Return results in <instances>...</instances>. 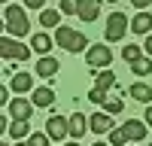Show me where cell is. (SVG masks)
<instances>
[{
    "label": "cell",
    "mask_w": 152,
    "mask_h": 146,
    "mask_svg": "<svg viewBox=\"0 0 152 146\" xmlns=\"http://www.w3.org/2000/svg\"><path fill=\"white\" fill-rule=\"evenodd\" d=\"M55 43H58V49H67V52H88V36L67 28V24L55 28Z\"/></svg>",
    "instance_id": "6da1fadb"
},
{
    "label": "cell",
    "mask_w": 152,
    "mask_h": 146,
    "mask_svg": "<svg viewBox=\"0 0 152 146\" xmlns=\"http://www.w3.org/2000/svg\"><path fill=\"white\" fill-rule=\"evenodd\" d=\"M3 24H6V34H9V36H18V40L31 31L28 12H24L21 6H6V9H3Z\"/></svg>",
    "instance_id": "7a4b0ae2"
},
{
    "label": "cell",
    "mask_w": 152,
    "mask_h": 146,
    "mask_svg": "<svg viewBox=\"0 0 152 146\" xmlns=\"http://www.w3.org/2000/svg\"><path fill=\"white\" fill-rule=\"evenodd\" d=\"M0 52H3L6 61H28L34 49H31V46H24L18 36H9V34H6V36H3V43H0Z\"/></svg>",
    "instance_id": "3957f363"
},
{
    "label": "cell",
    "mask_w": 152,
    "mask_h": 146,
    "mask_svg": "<svg viewBox=\"0 0 152 146\" xmlns=\"http://www.w3.org/2000/svg\"><path fill=\"white\" fill-rule=\"evenodd\" d=\"M128 31H131V21H128V15L116 9V12H113V15L107 18V31H104V36H107L110 43H119V40H122V36L128 34Z\"/></svg>",
    "instance_id": "277c9868"
},
{
    "label": "cell",
    "mask_w": 152,
    "mask_h": 146,
    "mask_svg": "<svg viewBox=\"0 0 152 146\" xmlns=\"http://www.w3.org/2000/svg\"><path fill=\"white\" fill-rule=\"evenodd\" d=\"M110 61H113V49H110L107 43H94V46L85 52V64L91 67V70H104Z\"/></svg>",
    "instance_id": "5b68a950"
},
{
    "label": "cell",
    "mask_w": 152,
    "mask_h": 146,
    "mask_svg": "<svg viewBox=\"0 0 152 146\" xmlns=\"http://www.w3.org/2000/svg\"><path fill=\"white\" fill-rule=\"evenodd\" d=\"M46 134H49L55 143H64L67 134H70V119H64V116H52V119L46 122Z\"/></svg>",
    "instance_id": "8992f818"
},
{
    "label": "cell",
    "mask_w": 152,
    "mask_h": 146,
    "mask_svg": "<svg viewBox=\"0 0 152 146\" xmlns=\"http://www.w3.org/2000/svg\"><path fill=\"white\" fill-rule=\"evenodd\" d=\"M31 113H34V101H28V97H21V94L9 101V119L31 122Z\"/></svg>",
    "instance_id": "52a82bcc"
},
{
    "label": "cell",
    "mask_w": 152,
    "mask_h": 146,
    "mask_svg": "<svg viewBox=\"0 0 152 146\" xmlns=\"http://www.w3.org/2000/svg\"><path fill=\"white\" fill-rule=\"evenodd\" d=\"M125 134H128V140H134V143H140V140H146V131H149V125H146V119L140 122V119H128L125 122Z\"/></svg>",
    "instance_id": "ba28073f"
},
{
    "label": "cell",
    "mask_w": 152,
    "mask_h": 146,
    "mask_svg": "<svg viewBox=\"0 0 152 146\" xmlns=\"http://www.w3.org/2000/svg\"><path fill=\"white\" fill-rule=\"evenodd\" d=\"M34 73H37V76H43V79H52L55 73H58V58H52V55H40Z\"/></svg>",
    "instance_id": "9c48e42d"
},
{
    "label": "cell",
    "mask_w": 152,
    "mask_h": 146,
    "mask_svg": "<svg viewBox=\"0 0 152 146\" xmlns=\"http://www.w3.org/2000/svg\"><path fill=\"white\" fill-rule=\"evenodd\" d=\"M131 31L137 34V36H146V34H152V15H149V12L146 9H140V12H137V15L131 18Z\"/></svg>",
    "instance_id": "30bf717a"
},
{
    "label": "cell",
    "mask_w": 152,
    "mask_h": 146,
    "mask_svg": "<svg viewBox=\"0 0 152 146\" xmlns=\"http://www.w3.org/2000/svg\"><path fill=\"white\" fill-rule=\"evenodd\" d=\"M9 88L15 91V94H28V91H34V79H31V73H12Z\"/></svg>",
    "instance_id": "8fae6325"
},
{
    "label": "cell",
    "mask_w": 152,
    "mask_h": 146,
    "mask_svg": "<svg viewBox=\"0 0 152 146\" xmlns=\"http://www.w3.org/2000/svg\"><path fill=\"white\" fill-rule=\"evenodd\" d=\"M97 15H100V0H82L79 3V21L91 24Z\"/></svg>",
    "instance_id": "7c38bea8"
},
{
    "label": "cell",
    "mask_w": 152,
    "mask_h": 146,
    "mask_svg": "<svg viewBox=\"0 0 152 146\" xmlns=\"http://www.w3.org/2000/svg\"><path fill=\"white\" fill-rule=\"evenodd\" d=\"M52 46H55V40H52L49 34H43V31L31 36V49H34V52H40V55H49V52H52Z\"/></svg>",
    "instance_id": "4fadbf2b"
},
{
    "label": "cell",
    "mask_w": 152,
    "mask_h": 146,
    "mask_svg": "<svg viewBox=\"0 0 152 146\" xmlns=\"http://www.w3.org/2000/svg\"><path fill=\"white\" fill-rule=\"evenodd\" d=\"M128 94L134 97L137 104H152V85H146V82H134L128 88Z\"/></svg>",
    "instance_id": "5bb4252c"
},
{
    "label": "cell",
    "mask_w": 152,
    "mask_h": 146,
    "mask_svg": "<svg viewBox=\"0 0 152 146\" xmlns=\"http://www.w3.org/2000/svg\"><path fill=\"white\" fill-rule=\"evenodd\" d=\"M88 122H91V131H97V134H107V131H113V116L107 113V110H104V113H94Z\"/></svg>",
    "instance_id": "9a60e30c"
},
{
    "label": "cell",
    "mask_w": 152,
    "mask_h": 146,
    "mask_svg": "<svg viewBox=\"0 0 152 146\" xmlns=\"http://www.w3.org/2000/svg\"><path fill=\"white\" fill-rule=\"evenodd\" d=\"M85 131H88V119H85L82 113H73V116H70V137L79 140Z\"/></svg>",
    "instance_id": "2e32d148"
},
{
    "label": "cell",
    "mask_w": 152,
    "mask_h": 146,
    "mask_svg": "<svg viewBox=\"0 0 152 146\" xmlns=\"http://www.w3.org/2000/svg\"><path fill=\"white\" fill-rule=\"evenodd\" d=\"M55 104V91L52 88H34V107H52Z\"/></svg>",
    "instance_id": "e0dca14e"
},
{
    "label": "cell",
    "mask_w": 152,
    "mask_h": 146,
    "mask_svg": "<svg viewBox=\"0 0 152 146\" xmlns=\"http://www.w3.org/2000/svg\"><path fill=\"white\" fill-rule=\"evenodd\" d=\"M9 137L12 140H24V137H31V125L28 122H18V119H12V125H9Z\"/></svg>",
    "instance_id": "ac0fdd59"
},
{
    "label": "cell",
    "mask_w": 152,
    "mask_h": 146,
    "mask_svg": "<svg viewBox=\"0 0 152 146\" xmlns=\"http://www.w3.org/2000/svg\"><path fill=\"white\" fill-rule=\"evenodd\" d=\"M61 21V9H40V24L43 28H58Z\"/></svg>",
    "instance_id": "d6986e66"
},
{
    "label": "cell",
    "mask_w": 152,
    "mask_h": 146,
    "mask_svg": "<svg viewBox=\"0 0 152 146\" xmlns=\"http://www.w3.org/2000/svg\"><path fill=\"white\" fill-rule=\"evenodd\" d=\"M131 73H137V76H149V73H152V58L143 55V58L131 61Z\"/></svg>",
    "instance_id": "ffe728a7"
},
{
    "label": "cell",
    "mask_w": 152,
    "mask_h": 146,
    "mask_svg": "<svg viewBox=\"0 0 152 146\" xmlns=\"http://www.w3.org/2000/svg\"><path fill=\"white\" fill-rule=\"evenodd\" d=\"M113 85H116V73L100 70V73H97V79H94V88H104V91H110Z\"/></svg>",
    "instance_id": "44dd1931"
},
{
    "label": "cell",
    "mask_w": 152,
    "mask_h": 146,
    "mask_svg": "<svg viewBox=\"0 0 152 146\" xmlns=\"http://www.w3.org/2000/svg\"><path fill=\"white\" fill-rule=\"evenodd\" d=\"M140 52H146V49H140V46H134V43H131V46H125V49H122V58H125V61H128V64H131V61L143 58Z\"/></svg>",
    "instance_id": "7402d4cb"
},
{
    "label": "cell",
    "mask_w": 152,
    "mask_h": 146,
    "mask_svg": "<svg viewBox=\"0 0 152 146\" xmlns=\"http://www.w3.org/2000/svg\"><path fill=\"white\" fill-rule=\"evenodd\" d=\"M58 9L64 12V15H79V0H61Z\"/></svg>",
    "instance_id": "603a6c76"
},
{
    "label": "cell",
    "mask_w": 152,
    "mask_h": 146,
    "mask_svg": "<svg viewBox=\"0 0 152 146\" xmlns=\"http://www.w3.org/2000/svg\"><path fill=\"white\" fill-rule=\"evenodd\" d=\"M110 143H113V146H125V143H128L125 128H113V131H110Z\"/></svg>",
    "instance_id": "cb8c5ba5"
},
{
    "label": "cell",
    "mask_w": 152,
    "mask_h": 146,
    "mask_svg": "<svg viewBox=\"0 0 152 146\" xmlns=\"http://www.w3.org/2000/svg\"><path fill=\"white\" fill-rule=\"evenodd\" d=\"M104 107H107V113H110V116H119L122 110H125V104L119 101V97H107V104H104Z\"/></svg>",
    "instance_id": "d4e9b609"
},
{
    "label": "cell",
    "mask_w": 152,
    "mask_h": 146,
    "mask_svg": "<svg viewBox=\"0 0 152 146\" xmlns=\"http://www.w3.org/2000/svg\"><path fill=\"white\" fill-rule=\"evenodd\" d=\"M28 143H31V146H49V143H52V137L43 134V131H37V134H31V137H28Z\"/></svg>",
    "instance_id": "484cf974"
},
{
    "label": "cell",
    "mask_w": 152,
    "mask_h": 146,
    "mask_svg": "<svg viewBox=\"0 0 152 146\" xmlns=\"http://www.w3.org/2000/svg\"><path fill=\"white\" fill-rule=\"evenodd\" d=\"M88 101H91V104H107V91L104 88H91V91H88Z\"/></svg>",
    "instance_id": "4316f807"
},
{
    "label": "cell",
    "mask_w": 152,
    "mask_h": 146,
    "mask_svg": "<svg viewBox=\"0 0 152 146\" xmlns=\"http://www.w3.org/2000/svg\"><path fill=\"white\" fill-rule=\"evenodd\" d=\"M28 9H46V0H24Z\"/></svg>",
    "instance_id": "83f0119b"
},
{
    "label": "cell",
    "mask_w": 152,
    "mask_h": 146,
    "mask_svg": "<svg viewBox=\"0 0 152 146\" xmlns=\"http://www.w3.org/2000/svg\"><path fill=\"white\" fill-rule=\"evenodd\" d=\"M9 91H12L9 85H3V88H0V104H9Z\"/></svg>",
    "instance_id": "f1b7e54d"
},
{
    "label": "cell",
    "mask_w": 152,
    "mask_h": 146,
    "mask_svg": "<svg viewBox=\"0 0 152 146\" xmlns=\"http://www.w3.org/2000/svg\"><path fill=\"white\" fill-rule=\"evenodd\" d=\"M143 49H146V55L152 58V34H146V40H143Z\"/></svg>",
    "instance_id": "f546056e"
},
{
    "label": "cell",
    "mask_w": 152,
    "mask_h": 146,
    "mask_svg": "<svg viewBox=\"0 0 152 146\" xmlns=\"http://www.w3.org/2000/svg\"><path fill=\"white\" fill-rule=\"evenodd\" d=\"M128 3H134V6H137V9H146V6H149V3H152V0H128Z\"/></svg>",
    "instance_id": "4dcf8cb0"
},
{
    "label": "cell",
    "mask_w": 152,
    "mask_h": 146,
    "mask_svg": "<svg viewBox=\"0 0 152 146\" xmlns=\"http://www.w3.org/2000/svg\"><path fill=\"white\" fill-rule=\"evenodd\" d=\"M143 119H146V125H149V128H152V104H149V107H146V116H143Z\"/></svg>",
    "instance_id": "1f68e13d"
},
{
    "label": "cell",
    "mask_w": 152,
    "mask_h": 146,
    "mask_svg": "<svg viewBox=\"0 0 152 146\" xmlns=\"http://www.w3.org/2000/svg\"><path fill=\"white\" fill-rule=\"evenodd\" d=\"M67 146H79V140H70V143H67Z\"/></svg>",
    "instance_id": "d6a6232c"
},
{
    "label": "cell",
    "mask_w": 152,
    "mask_h": 146,
    "mask_svg": "<svg viewBox=\"0 0 152 146\" xmlns=\"http://www.w3.org/2000/svg\"><path fill=\"white\" fill-rule=\"evenodd\" d=\"M91 146H113V143H91Z\"/></svg>",
    "instance_id": "836d02e7"
},
{
    "label": "cell",
    "mask_w": 152,
    "mask_h": 146,
    "mask_svg": "<svg viewBox=\"0 0 152 146\" xmlns=\"http://www.w3.org/2000/svg\"><path fill=\"white\" fill-rule=\"evenodd\" d=\"M0 146H12V143H6V140H0Z\"/></svg>",
    "instance_id": "e575fe53"
},
{
    "label": "cell",
    "mask_w": 152,
    "mask_h": 146,
    "mask_svg": "<svg viewBox=\"0 0 152 146\" xmlns=\"http://www.w3.org/2000/svg\"><path fill=\"white\" fill-rule=\"evenodd\" d=\"M15 146H31V143H21V140H18V143H15Z\"/></svg>",
    "instance_id": "d590c367"
},
{
    "label": "cell",
    "mask_w": 152,
    "mask_h": 146,
    "mask_svg": "<svg viewBox=\"0 0 152 146\" xmlns=\"http://www.w3.org/2000/svg\"><path fill=\"white\" fill-rule=\"evenodd\" d=\"M110 3H119V0H110Z\"/></svg>",
    "instance_id": "8d00e7d4"
},
{
    "label": "cell",
    "mask_w": 152,
    "mask_h": 146,
    "mask_svg": "<svg viewBox=\"0 0 152 146\" xmlns=\"http://www.w3.org/2000/svg\"><path fill=\"white\" fill-rule=\"evenodd\" d=\"M79 3H82V0H79Z\"/></svg>",
    "instance_id": "74e56055"
},
{
    "label": "cell",
    "mask_w": 152,
    "mask_h": 146,
    "mask_svg": "<svg viewBox=\"0 0 152 146\" xmlns=\"http://www.w3.org/2000/svg\"><path fill=\"white\" fill-rule=\"evenodd\" d=\"M149 146H152V143H149Z\"/></svg>",
    "instance_id": "f35d334b"
}]
</instances>
